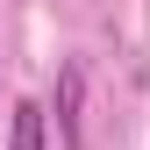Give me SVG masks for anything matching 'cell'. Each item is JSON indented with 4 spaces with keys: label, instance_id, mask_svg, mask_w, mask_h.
I'll use <instances>...</instances> for the list:
<instances>
[{
    "label": "cell",
    "instance_id": "obj_1",
    "mask_svg": "<svg viewBox=\"0 0 150 150\" xmlns=\"http://www.w3.org/2000/svg\"><path fill=\"white\" fill-rule=\"evenodd\" d=\"M7 150H43V107H36V100L14 107V122H7Z\"/></svg>",
    "mask_w": 150,
    "mask_h": 150
},
{
    "label": "cell",
    "instance_id": "obj_2",
    "mask_svg": "<svg viewBox=\"0 0 150 150\" xmlns=\"http://www.w3.org/2000/svg\"><path fill=\"white\" fill-rule=\"evenodd\" d=\"M64 143H79V71H64Z\"/></svg>",
    "mask_w": 150,
    "mask_h": 150
}]
</instances>
